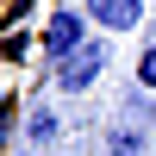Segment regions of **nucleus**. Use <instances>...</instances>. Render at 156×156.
Returning <instances> with one entry per match:
<instances>
[{"label":"nucleus","instance_id":"1","mask_svg":"<svg viewBox=\"0 0 156 156\" xmlns=\"http://www.w3.org/2000/svg\"><path fill=\"white\" fill-rule=\"evenodd\" d=\"M100 69H106V44H100V37H87L81 50H69V56L50 69V81H56L62 94H87V87L100 81Z\"/></svg>","mask_w":156,"mask_h":156},{"label":"nucleus","instance_id":"2","mask_svg":"<svg viewBox=\"0 0 156 156\" xmlns=\"http://www.w3.org/2000/svg\"><path fill=\"white\" fill-rule=\"evenodd\" d=\"M87 25H94V19H87L75 0H69V6H56V12H50V25H44V37H37V44H44V56L62 62L69 50H81V44H87Z\"/></svg>","mask_w":156,"mask_h":156},{"label":"nucleus","instance_id":"3","mask_svg":"<svg viewBox=\"0 0 156 156\" xmlns=\"http://www.w3.org/2000/svg\"><path fill=\"white\" fill-rule=\"evenodd\" d=\"M81 12L100 25V31H119V37L144 25V0H81Z\"/></svg>","mask_w":156,"mask_h":156},{"label":"nucleus","instance_id":"4","mask_svg":"<svg viewBox=\"0 0 156 156\" xmlns=\"http://www.w3.org/2000/svg\"><path fill=\"white\" fill-rule=\"evenodd\" d=\"M25 137H31V144H56V137H62V119L50 106H31V112H25Z\"/></svg>","mask_w":156,"mask_h":156},{"label":"nucleus","instance_id":"5","mask_svg":"<svg viewBox=\"0 0 156 156\" xmlns=\"http://www.w3.org/2000/svg\"><path fill=\"white\" fill-rule=\"evenodd\" d=\"M106 156H144V131L137 125H112L106 131Z\"/></svg>","mask_w":156,"mask_h":156},{"label":"nucleus","instance_id":"6","mask_svg":"<svg viewBox=\"0 0 156 156\" xmlns=\"http://www.w3.org/2000/svg\"><path fill=\"white\" fill-rule=\"evenodd\" d=\"M31 56V31H6L0 37V62H25Z\"/></svg>","mask_w":156,"mask_h":156},{"label":"nucleus","instance_id":"7","mask_svg":"<svg viewBox=\"0 0 156 156\" xmlns=\"http://www.w3.org/2000/svg\"><path fill=\"white\" fill-rule=\"evenodd\" d=\"M137 87H144V94H156V44L137 56Z\"/></svg>","mask_w":156,"mask_h":156}]
</instances>
